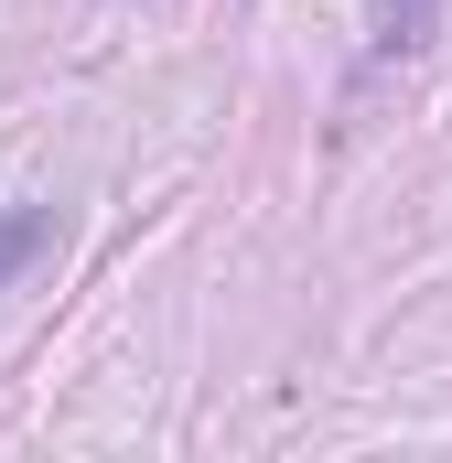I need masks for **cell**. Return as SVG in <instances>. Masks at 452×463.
Returning <instances> with one entry per match:
<instances>
[{
	"label": "cell",
	"mask_w": 452,
	"mask_h": 463,
	"mask_svg": "<svg viewBox=\"0 0 452 463\" xmlns=\"http://www.w3.org/2000/svg\"><path fill=\"white\" fill-rule=\"evenodd\" d=\"M43 248H54V216H43V205H11V216H0V291H11Z\"/></svg>",
	"instance_id": "cell-1"
}]
</instances>
